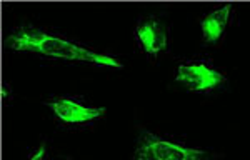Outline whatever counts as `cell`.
<instances>
[{"label": "cell", "mask_w": 250, "mask_h": 160, "mask_svg": "<svg viewBox=\"0 0 250 160\" xmlns=\"http://www.w3.org/2000/svg\"><path fill=\"white\" fill-rule=\"evenodd\" d=\"M5 47L22 52H35V54L48 55V57H57L65 60H83V62L122 69V63L119 60L108 57V55H100L92 50L82 49L79 45H74L72 42L54 37V35H48L45 32L34 29V27H20L17 32L10 34L5 39Z\"/></svg>", "instance_id": "cell-1"}, {"label": "cell", "mask_w": 250, "mask_h": 160, "mask_svg": "<svg viewBox=\"0 0 250 160\" xmlns=\"http://www.w3.org/2000/svg\"><path fill=\"white\" fill-rule=\"evenodd\" d=\"M134 160H208L207 152L185 149L145 132L139 139Z\"/></svg>", "instance_id": "cell-2"}, {"label": "cell", "mask_w": 250, "mask_h": 160, "mask_svg": "<svg viewBox=\"0 0 250 160\" xmlns=\"http://www.w3.org/2000/svg\"><path fill=\"white\" fill-rule=\"evenodd\" d=\"M175 82L188 90L200 92L219 87L224 82V75L204 63H182L177 69Z\"/></svg>", "instance_id": "cell-3"}, {"label": "cell", "mask_w": 250, "mask_h": 160, "mask_svg": "<svg viewBox=\"0 0 250 160\" xmlns=\"http://www.w3.org/2000/svg\"><path fill=\"white\" fill-rule=\"evenodd\" d=\"M54 114L57 115L60 120L67 123H80V122H90L100 115L105 114V109L100 107V109H88V107L80 105L77 102H72V100H54V102L48 103Z\"/></svg>", "instance_id": "cell-4"}, {"label": "cell", "mask_w": 250, "mask_h": 160, "mask_svg": "<svg viewBox=\"0 0 250 160\" xmlns=\"http://www.w3.org/2000/svg\"><path fill=\"white\" fill-rule=\"evenodd\" d=\"M137 35L147 54L157 55L167 47V29L160 20L150 19L137 27Z\"/></svg>", "instance_id": "cell-5"}, {"label": "cell", "mask_w": 250, "mask_h": 160, "mask_svg": "<svg viewBox=\"0 0 250 160\" xmlns=\"http://www.w3.org/2000/svg\"><path fill=\"white\" fill-rule=\"evenodd\" d=\"M230 10H232V3H227V5L212 12L210 15H207L202 20V34L204 39L208 43H215L222 37L225 27H227L229 17H230Z\"/></svg>", "instance_id": "cell-6"}, {"label": "cell", "mask_w": 250, "mask_h": 160, "mask_svg": "<svg viewBox=\"0 0 250 160\" xmlns=\"http://www.w3.org/2000/svg\"><path fill=\"white\" fill-rule=\"evenodd\" d=\"M43 155H45V145H42L37 150V154H34V157H30L29 160H43Z\"/></svg>", "instance_id": "cell-7"}]
</instances>
